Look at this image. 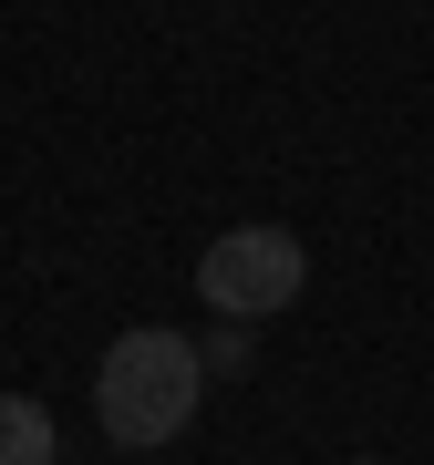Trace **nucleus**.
Listing matches in <instances>:
<instances>
[{
    "label": "nucleus",
    "mask_w": 434,
    "mask_h": 465,
    "mask_svg": "<svg viewBox=\"0 0 434 465\" xmlns=\"http://www.w3.org/2000/svg\"><path fill=\"white\" fill-rule=\"evenodd\" d=\"M197 403H207V351L186 331H124L104 351V372H94V414H104V434L124 455L176 445L197 424Z\"/></svg>",
    "instance_id": "1"
},
{
    "label": "nucleus",
    "mask_w": 434,
    "mask_h": 465,
    "mask_svg": "<svg viewBox=\"0 0 434 465\" xmlns=\"http://www.w3.org/2000/svg\"><path fill=\"white\" fill-rule=\"evenodd\" d=\"M197 290H207V311H217V321H280L290 300L311 290V249H301L290 228H269V217H249V228L207 238Z\"/></svg>",
    "instance_id": "2"
},
{
    "label": "nucleus",
    "mask_w": 434,
    "mask_h": 465,
    "mask_svg": "<svg viewBox=\"0 0 434 465\" xmlns=\"http://www.w3.org/2000/svg\"><path fill=\"white\" fill-rule=\"evenodd\" d=\"M63 455V434H52V414L32 393H0V465H52Z\"/></svg>",
    "instance_id": "3"
},
{
    "label": "nucleus",
    "mask_w": 434,
    "mask_h": 465,
    "mask_svg": "<svg viewBox=\"0 0 434 465\" xmlns=\"http://www.w3.org/2000/svg\"><path fill=\"white\" fill-rule=\"evenodd\" d=\"M197 351H207V372H249V351H259V341H249V321H228V331H207Z\"/></svg>",
    "instance_id": "4"
},
{
    "label": "nucleus",
    "mask_w": 434,
    "mask_h": 465,
    "mask_svg": "<svg viewBox=\"0 0 434 465\" xmlns=\"http://www.w3.org/2000/svg\"><path fill=\"white\" fill-rule=\"evenodd\" d=\"M362 465H383V455H362Z\"/></svg>",
    "instance_id": "5"
}]
</instances>
